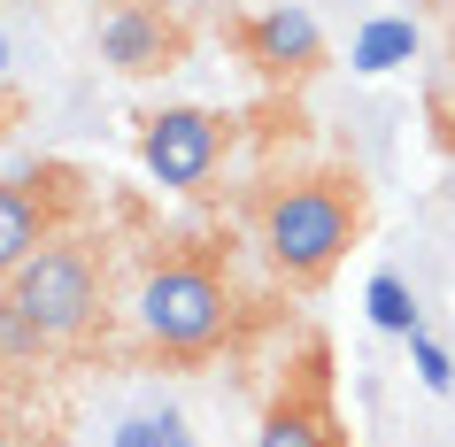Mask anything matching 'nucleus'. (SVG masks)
Listing matches in <instances>:
<instances>
[{"label":"nucleus","mask_w":455,"mask_h":447,"mask_svg":"<svg viewBox=\"0 0 455 447\" xmlns=\"http://www.w3.org/2000/svg\"><path fill=\"white\" fill-rule=\"evenodd\" d=\"M140 163H147L155 186L201 193L216 178V163H224V124L209 108H155L147 132H140Z\"/></svg>","instance_id":"nucleus-4"},{"label":"nucleus","mask_w":455,"mask_h":447,"mask_svg":"<svg viewBox=\"0 0 455 447\" xmlns=\"http://www.w3.org/2000/svg\"><path fill=\"white\" fill-rule=\"evenodd\" d=\"M54 239V209H47V193H31L24 178H0V285L16 278L39 247Z\"/></svg>","instance_id":"nucleus-7"},{"label":"nucleus","mask_w":455,"mask_h":447,"mask_svg":"<svg viewBox=\"0 0 455 447\" xmlns=\"http://www.w3.org/2000/svg\"><path fill=\"white\" fill-rule=\"evenodd\" d=\"M0 301L16 308L47 347H62V339H77V331L100 316V270L85 247H70V239H47L39 255L16 270V278L0 285Z\"/></svg>","instance_id":"nucleus-3"},{"label":"nucleus","mask_w":455,"mask_h":447,"mask_svg":"<svg viewBox=\"0 0 455 447\" xmlns=\"http://www.w3.org/2000/svg\"><path fill=\"white\" fill-rule=\"evenodd\" d=\"M409 347H417V378H425L432 394H448V386H455V363H448V347H432V339H417V331H409Z\"/></svg>","instance_id":"nucleus-12"},{"label":"nucleus","mask_w":455,"mask_h":447,"mask_svg":"<svg viewBox=\"0 0 455 447\" xmlns=\"http://www.w3.org/2000/svg\"><path fill=\"white\" fill-rule=\"evenodd\" d=\"M255 447H332V417H324V401H316V394H286L263 417Z\"/></svg>","instance_id":"nucleus-8"},{"label":"nucleus","mask_w":455,"mask_h":447,"mask_svg":"<svg viewBox=\"0 0 455 447\" xmlns=\"http://www.w3.org/2000/svg\"><path fill=\"white\" fill-rule=\"evenodd\" d=\"M402 47H409V31H402V24H379L371 39H363L355 62H363V70H386V54H402Z\"/></svg>","instance_id":"nucleus-13"},{"label":"nucleus","mask_w":455,"mask_h":447,"mask_svg":"<svg viewBox=\"0 0 455 447\" xmlns=\"http://www.w3.org/2000/svg\"><path fill=\"white\" fill-rule=\"evenodd\" d=\"M0 62H8V39H0Z\"/></svg>","instance_id":"nucleus-14"},{"label":"nucleus","mask_w":455,"mask_h":447,"mask_svg":"<svg viewBox=\"0 0 455 447\" xmlns=\"http://www.w3.org/2000/svg\"><path fill=\"white\" fill-rule=\"evenodd\" d=\"M371 316H379L386 331H417V301H409L402 278H371Z\"/></svg>","instance_id":"nucleus-9"},{"label":"nucleus","mask_w":455,"mask_h":447,"mask_svg":"<svg viewBox=\"0 0 455 447\" xmlns=\"http://www.w3.org/2000/svg\"><path fill=\"white\" fill-rule=\"evenodd\" d=\"M255 232H263V255L278 278L316 285L324 270H339V255L355 247L363 232V193L355 178L339 170H316V178H286L255 201Z\"/></svg>","instance_id":"nucleus-1"},{"label":"nucleus","mask_w":455,"mask_h":447,"mask_svg":"<svg viewBox=\"0 0 455 447\" xmlns=\"http://www.w3.org/2000/svg\"><path fill=\"white\" fill-rule=\"evenodd\" d=\"M39 355H54V347L24 324V316H16L8 301H0V363H39Z\"/></svg>","instance_id":"nucleus-10"},{"label":"nucleus","mask_w":455,"mask_h":447,"mask_svg":"<svg viewBox=\"0 0 455 447\" xmlns=\"http://www.w3.org/2000/svg\"><path fill=\"white\" fill-rule=\"evenodd\" d=\"M100 62L116 77H155V70H170L178 54H186V31L170 24L155 0H116L108 16H100Z\"/></svg>","instance_id":"nucleus-5"},{"label":"nucleus","mask_w":455,"mask_h":447,"mask_svg":"<svg viewBox=\"0 0 455 447\" xmlns=\"http://www.w3.org/2000/svg\"><path fill=\"white\" fill-rule=\"evenodd\" d=\"M116 447H193V440H186V424H178V417H132L116 432Z\"/></svg>","instance_id":"nucleus-11"},{"label":"nucleus","mask_w":455,"mask_h":447,"mask_svg":"<svg viewBox=\"0 0 455 447\" xmlns=\"http://www.w3.org/2000/svg\"><path fill=\"white\" fill-rule=\"evenodd\" d=\"M240 47H247V62L270 70V77H309L316 62H324V31H316L309 8L278 0V8H263V16L240 24Z\"/></svg>","instance_id":"nucleus-6"},{"label":"nucleus","mask_w":455,"mask_h":447,"mask_svg":"<svg viewBox=\"0 0 455 447\" xmlns=\"http://www.w3.org/2000/svg\"><path fill=\"white\" fill-rule=\"evenodd\" d=\"M140 331L155 355H209L232 331V285L209 255H163L140 278Z\"/></svg>","instance_id":"nucleus-2"}]
</instances>
